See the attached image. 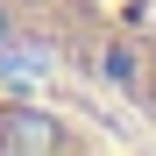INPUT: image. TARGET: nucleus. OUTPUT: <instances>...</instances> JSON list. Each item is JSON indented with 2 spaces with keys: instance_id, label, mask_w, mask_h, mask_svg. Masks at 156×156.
I'll return each mask as SVG.
<instances>
[]
</instances>
